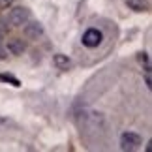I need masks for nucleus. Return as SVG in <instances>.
<instances>
[{
  "label": "nucleus",
  "instance_id": "nucleus-1",
  "mask_svg": "<svg viewBox=\"0 0 152 152\" xmlns=\"http://www.w3.org/2000/svg\"><path fill=\"white\" fill-rule=\"evenodd\" d=\"M8 21H10L11 26H23L26 21H30V11L26 8H23V6L13 8V10H10V13H8Z\"/></svg>",
  "mask_w": 152,
  "mask_h": 152
},
{
  "label": "nucleus",
  "instance_id": "nucleus-2",
  "mask_svg": "<svg viewBox=\"0 0 152 152\" xmlns=\"http://www.w3.org/2000/svg\"><path fill=\"white\" fill-rule=\"evenodd\" d=\"M141 143H143L141 135H137L133 132H124L120 135V148L122 150H135L141 147Z\"/></svg>",
  "mask_w": 152,
  "mask_h": 152
},
{
  "label": "nucleus",
  "instance_id": "nucleus-3",
  "mask_svg": "<svg viewBox=\"0 0 152 152\" xmlns=\"http://www.w3.org/2000/svg\"><path fill=\"white\" fill-rule=\"evenodd\" d=\"M102 39H103V34L98 30V28H88L85 34H83V45L85 47H88V49H94L98 47V45L102 43Z\"/></svg>",
  "mask_w": 152,
  "mask_h": 152
},
{
  "label": "nucleus",
  "instance_id": "nucleus-4",
  "mask_svg": "<svg viewBox=\"0 0 152 152\" xmlns=\"http://www.w3.org/2000/svg\"><path fill=\"white\" fill-rule=\"evenodd\" d=\"M25 34L28 38H34L38 39L39 36H43V26L39 25V23H25Z\"/></svg>",
  "mask_w": 152,
  "mask_h": 152
},
{
  "label": "nucleus",
  "instance_id": "nucleus-5",
  "mask_svg": "<svg viewBox=\"0 0 152 152\" xmlns=\"http://www.w3.org/2000/svg\"><path fill=\"white\" fill-rule=\"evenodd\" d=\"M25 49H26V45L19 38H13V39H10V42H8V51L11 53V55H23Z\"/></svg>",
  "mask_w": 152,
  "mask_h": 152
},
{
  "label": "nucleus",
  "instance_id": "nucleus-6",
  "mask_svg": "<svg viewBox=\"0 0 152 152\" xmlns=\"http://www.w3.org/2000/svg\"><path fill=\"white\" fill-rule=\"evenodd\" d=\"M53 64L58 68V69H68L69 66H72V60L66 56V55H62V53H58V55L53 56Z\"/></svg>",
  "mask_w": 152,
  "mask_h": 152
},
{
  "label": "nucleus",
  "instance_id": "nucleus-7",
  "mask_svg": "<svg viewBox=\"0 0 152 152\" xmlns=\"http://www.w3.org/2000/svg\"><path fill=\"white\" fill-rule=\"evenodd\" d=\"M126 4L135 11H145L147 10V2H145V0H126Z\"/></svg>",
  "mask_w": 152,
  "mask_h": 152
},
{
  "label": "nucleus",
  "instance_id": "nucleus-8",
  "mask_svg": "<svg viewBox=\"0 0 152 152\" xmlns=\"http://www.w3.org/2000/svg\"><path fill=\"white\" fill-rule=\"evenodd\" d=\"M0 81H2V83H10V85H13V86H21L19 79L13 77V75H8V73H0Z\"/></svg>",
  "mask_w": 152,
  "mask_h": 152
},
{
  "label": "nucleus",
  "instance_id": "nucleus-9",
  "mask_svg": "<svg viewBox=\"0 0 152 152\" xmlns=\"http://www.w3.org/2000/svg\"><path fill=\"white\" fill-rule=\"evenodd\" d=\"M11 2H13V0H0V6H2V8H8Z\"/></svg>",
  "mask_w": 152,
  "mask_h": 152
},
{
  "label": "nucleus",
  "instance_id": "nucleus-10",
  "mask_svg": "<svg viewBox=\"0 0 152 152\" xmlns=\"http://www.w3.org/2000/svg\"><path fill=\"white\" fill-rule=\"evenodd\" d=\"M2 58H6V51L0 47V60H2Z\"/></svg>",
  "mask_w": 152,
  "mask_h": 152
}]
</instances>
